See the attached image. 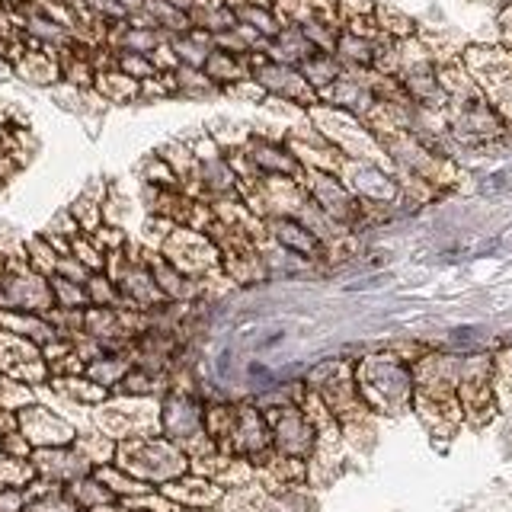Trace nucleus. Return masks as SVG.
<instances>
[{
    "label": "nucleus",
    "instance_id": "nucleus-1",
    "mask_svg": "<svg viewBox=\"0 0 512 512\" xmlns=\"http://www.w3.org/2000/svg\"><path fill=\"white\" fill-rule=\"evenodd\" d=\"M356 388L368 410L378 413H400L413 404V372L394 356H372L365 359L356 372Z\"/></svg>",
    "mask_w": 512,
    "mask_h": 512
},
{
    "label": "nucleus",
    "instance_id": "nucleus-2",
    "mask_svg": "<svg viewBox=\"0 0 512 512\" xmlns=\"http://www.w3.org/2000/svg\"><path fill=\"white\" fill-rule=\"evenodd\" d=\"M461 64L474 77L484 100L500 112V119L512 128V52L496 45H464Z\"/></svg>",
    "mask_w": 512,
    "mask_h": 512
},
{
    "label": "nucleus",
    "instance_id": "nucleus-3",
    "mask_svg": "<svg viewBox=\"0 0 512 512\" xmlns=\"http://www.w3.org/2000/svg\"><path fill=\"white\" fill-rule=\"evenodd\" d=\"M119 464L144 484H167L186 471V458L170 439H128L116 452Z\"/></svg>",
    "mask_w": 512,
    "mask_h": 512
},
{
    "label": "nucleus",
    "instance_id": "nucleus-4",
    "mask_svg": "<svg viewBox=\"0 0 512 512\" xmlns=\"http://www.w3.org/2000/svg\"><path fill=\"white\" fill-rule=\"evenodd\" d=\"M308 122L317 128L320 135H324L330 144H336L346 157H362V160H381L384 164V154L378 148L375 135L368 132L362 125L359 116H352V112H343V109H333L327 103H314L308 109Z\"/></svg>",
    "mask_w": 512,
    "mask_h": 512
},
{
    "label": "nucleus",
    "instance_id": "nucleus-5",
    "mask_svg": "<svg viewBox=\"0 0 512 512\" xmlns=\"http://www.w3.org/2000/svg\"><path fill=\"white\" fill-rule=\"evenodd\" d=\"M237 196L256 218H279L298 215V208L308 199L298 176H256V180H240Z\"/></svg>",
    "mask_w": 512,
    "mask_h": 512
},
{
    "label": "nucleus",
    "instance_id": "nucleus-6",
    "mask_svg": "<svg viewBox=\"0 0 512 512\" xmlns=\"http://www.w3.org/2000/svg\"><path fill=\"white\" fill-rule=\"evenodd\" d=\"M445 122H448V138L455 144H464V148L493 144L512 132L500 119V112H496L484 96H477V100H468V103H448Z\"/></svg>",
    "mask_w": 512,
    "mask_h": 512
},
{
    "label": "nucleus",
    "instance_id": "nucleus-7",
    "mask_svg": "<svg viewBox=\"0 0 512 512\" xmlns=\"http://www.w3.org/2000/svg\"><path fill=\"white\" fill-rule=\"evenodd\" d=\"M160 253L189 279H202L208 272L221 269V253L215 247V240L208 234L183 228V224H176L173 234L160 244Z\"/></svg>",
    "mask_w": 512,
    "mask_h": 512
},
{
    "label": "nucleus",
    "instance_id": "nucleus-8",
    "mask_svg": "<svg viewBox=\"0 0 512 512\" xmlns=\"http://www.w3.org/2000/svg\"><path fill=\"white\" fill-rule=\"evenodd\" d=\"M340 180L359 202H372V205H397L400 202L397 176L391 167H384L381 160L346 157L340 167Z\"/></svg>",
    "mask_w": 512,
    "mask_h": 512
},
{
    "label": "nucleus",
    "instance_id": "nucleus-9",
    "mask_svg": "<svg viewBox=\"0 0 512 512\" xmlns=\"http://www.w3.org/2000/svg\"><path fill=\"white\" fill-rule=\"evenodd\" d=\"M301 186L308 192V199L320 208L324 215H330L336 224L356 231L359 228V199L346 189L340 180V173H327V170H304L301 173Z\"/></svg>",
    "mask_w": 512,
    "mask_h": 512
},
{
    "label": "nucleus",
    "instance_id": "nucleus-10",
    "mask_svg": "<svg viewBox=\"0 0 512 512\" xmlns=\"http://www.w3.org/2000/svg\"><path fill=\"white\" fill-rule=\"evenodd\" d=\"M269 423V436H272V448L279 455L288 458H308L317 448V429L311 426V420L304 416V410L298 407H276L266 413Z\"/></svg>",
    "mask_w": 512,
    "mask_h": 512
},
{
    "label": "nucleus",
    "instance_id": "nucleus-11",
    "mask_svg": "<svg viewBox=\"0 0 512 512\" xmlns=\"http://www.w3.org/2000/svg\"><path fill=\"white\" fill-rule=\"evenodd\" d=\"M282 141L288 144V151H292L298 157V164L304 170H327V173H340L346 154L336 148V144H330L324 135L317 132V128L308 122V116H304L301 125L288 128V132L282 135Z\"/></svg>",
    "mask_w": 512,
    "mask_h": 512
},
{
    "label": "nucleus",
    "instance_id": "nucleus-12",
    "mask_svg": "<svg viewBox=\"0 0 512 512\" xmlns=\"http://www.w3.org/2000/svg\"><path fill=\"white\" fill-rule=\"evenodd\" d=\"M256 84L266 90V96H279V100H288L301 109H311L317 100V90L304 80V74L295 68V64H279V61H266L250 74Z\"/></svg>",
    "mask_w": 512,
    "mask_h": 512
},
{
    "label": "nucleus",
    "instance_id": "nucleus-13",
    "mask_svg": "<svg viewBox=\"0 0 512 512\" xmlns=\"http://www.w3.org/2000/svg\"><path fill=\"white\" fill-rule=\"evenodd\" d=\"M317 100L333 106V109L352 112V116L362 119L365 112L375 106V93H372V87H368V71H343L330 87H324L317 93Z\"/></svg>",
    "mask_w": 512,
    "mask_h": 512
},
{
    "label": "nucleus",
    "instance_id": "nucleus-14",
    "mask_svg": "<svg viewBox=\"0 0 512 512\" xmlns=\"http://www.w3.org/2000/svg\"><path fill=\"white\" fill-rule=\"evenodd\" d=\"M244 148H247L253 167L260 176H298V180H301L304 167L298 164V157L288 151V144L282 138L253 132Z\"/></svg>",
    "mask_w": 512,
    "mask_h": 512
},
{
    "label": "nucleus",
    "instance_id": "nucleus-15",
    "mask_svg": "<svg viewBox=\"0 0 512 512\" xmlns=\"http://www.w3.org/2000/svg\"><path fill=\"white\" fill-rule=\"evenodd\" d=\"M16 429L29 439L32 448H52V445H71L74 442V429L55 416L45 407H23L16 413Z\"/></svg>",
    "mask_w": 512,
    "mask_h": 512
},
{
    "label": "nucleus",
    "instance_id": "nucleus-16",
    "mask_svg": "<svg viewBox=\"0 0 512 512\" xmlns=\"http://www.w3.org/2000/svg\"><path fill=\"white\" fill-rule=\"evenodd\" d=\"M266 234H269L272 244H279L282 250L295 253V256H301V260H308V263H314V260L324 256V244H320V240L308 228H304L295 215L266 218Z\"/></svg>",
    "mask_w": 512,
    "mask_h": 512
},
{
    "label": "nucleus",
    "instance_id": "nucleus-17",
    "mask_svg": "<svg viewBox=\"0 0 512 512\" xmlns=\"http://www.w3.org/2000/svg\"><path fill=\"white\" fill-rule=\"evenodd\" d=\"M157 157H164L170 170L180 180V189L189 192V196H202V183H199V160L192 154L186 138H170L157 148Z\"/></svg>",
    "mask_w": 512,
    "mask_h": 512
},
{
    "label": "nucleus",
    "instance_id": "nucleus-18",
    "mask_svg": "<svg viewBox=\"0 0 512 512\" xmlns=\"http://www.w3.org/2000/svg\"><path fill=\"white\" fill-rule=\"evenodd\" d=\"M314 52H317V48L308 42V36H304L298 23H285V26L279 29V36L266 45V55H269V61H279V64H295V68H298V64H301L304 58H311Z\"/></svg>",
    "mask_w": 512,
    "mask_h": 512
},
{
    "label": "nucleus",
    "instance_id": "nucleus-19",
    "mask_svg": "<svg viewBox=\"0 0 512 512\" xmlns=\"http://www.w3.org/2000/svg\"><path fill=\"white\" fill-rule=\"evenodd\" d=\"M13 74L26 80L32 87H55L61 84V68H58V58L48 55L45 48H32L26 52L20 61L13 64Z\"/></svg>",
    "mask_w": 512,
    "mask_h": 512
},
{
    "label": "nucleus",
    "instance_id": "nucleus-20",
    "mask_svg": "<svg viewBox=\"0 0 512 512\" xmlns=\"http://www.w3.org/2000/svg\"><path fill=\"white\" fill-rule=\"evenodd\" d=\"M106 192H109V186H103V180H90V186L68 205V212L74 215V221L80 224V231H84V234H93L103 224Z\"/></svg>",
    "mask_w": 512,
    "mask_h": 512
},
{
    "label": "nucleus",
    "instance_id": "nucleus-21",
    "mask_svg": "<svg viewBox=\"0 0 512 512\" xmlns=\"http://www.w3.org/2000/svg\"><path fill=\"white\" fill-rule=\"evenodd\" d=\"M93 90L100 93L109 106H128V103H138L141 84H138L135 77L122 74L119 68H109V71H96Z\"/></svg>",
    "mask_w": 512,
    "mask_h": 512
},
{
    "label": "nucleus",
    "instance_id": "nucleus-22",
    "mask_svg": "<svg viewBox=\"0 0 512 512\" xmlns=\"http://www.w3.org/2000/svg\"><path fill=\"white\" fill-rule=\"evenodd\" d=\"M199 183H202V199H218V196H234L237 192V173L231 170L228 157H215L199 164Z\"/></svg>",
    "mask_w": 512,
    "mask_h": 512
},
{
    "label": "nucleus",
    "instance_id": "nucleus-23",
    "mask_svg": "<svg viewBox=\"0 0 512 512\" xmlns=\"http://www.w3.org/2000/svg\"><path fill=\"white\" fill-rule=\"evenodd\" d=\"M333 55L340 58L343 71H372L375 42H372V39H362V36H352V32L340 29V36H336Z\"/></svg>",
    "mask_w": 512,
    "mask_h": 512
},
{
    "label": "nucleus",
    "instance_id": "nucleus-24",
    "mask_svg": "<svg viewBox=\"0 0 512 512\" xmlns=\"http://www.w3.org/2000/svg\"><path fill=\"white\" fill-rule=\"evenodd\" d=\"M202 71L215 80V84L224 90L237 84V80L250 77V68H247V55H231V52H221V48H212V55L205 58Z\"/></svg>",
    "mask_w": 512,
    "mask_h": 512
},
{
    "label": "nucleus",
    "instance_id": "nucleus-25",
    "mask_svg": "<svg viewBox=\"0 0 512 512\" xmlns=\"http://www.w3.org/2000/svg\"><path fill=\"white\" fill-rule=\"evenodd\" d=\"M167 500L180 503V506H208L215 500V484H208L205 477H173L164 484Z\"/></svg>",
    "mask_w": 512,
    "mask_h": 512
},
{
    "label": "nucleus",
    "instance_id": "nucleus-26",
    "mask_svg": "<svg viewBox=\"0 0 512 512\" xmlns=\"http://www.w3.org/2000/svg\"><path fill=\"white\" fill-rule=\"evenodd\" d=\"M170 45L176 58H180V64H189V68H202L205 58L212 55V32H205L199 26H192L189 32H180V36H170Z\"/></svg>",
    "mask_w": 512,
    "mask_h": 512
},
{
    "label": "nucleus",
    "instance_id": "nucleus-27",
    "mask_svg": "<svg viewBox=\"0 0 512 512\" xmlns=\"http://www.w3.org/2000/svg\"><path fill=\"white\" fill-rule=\"evenodd\" d=\"M173 80H176V96H186V100H215V96H221V87L202 68L180 64L173 71Z\"/></svg>",
    "mask_w": 512,
    "mask_h": 512
},
{
    "label": "nucleus",
    "instance_id": "nucleus-28",
    "mask_svg": "<svg viewBox=\"0 0 512 512\" xmlns=\"http://www.w3.org/2000/svg\"><path fill=\"white\" fill-rule=\"evenodd\" d=\"M298 71L304 74V80L320 93L324 87H330L336 77L343 74V64H340V58H336L333 52H314L311 58H304L301 64H298Z\"/></svg>",
    "mask_w": 512,
    "mask_h": 512
},
{
    "label": "nucleus",
    "instance_id": "nucleus-29",
    "mask_svg": "<svg viewBox=\"0 0 512 512\" xmlns=\"http://www.w3.org/2000/svg\"><path fill=\"white\" fill-rule=\"evenodd\" d=\"M141 10L151 16L157 29H164L167 36H180V32H189L192 23H189V13L176 10L173 4H167V0H144Z\"/></svg>",
    "mask_w": 512,
    "mask_h": 512
},
{
    "label": "nucleus",
    "instance_id": "nucleus-30",
    "mask_svg": "<svg viewBox=\"0 0 512 512\" xmlns=\"http://www.w3.org/2000/svg\"><path fill=\"white\" fill-rule=\"evenodd\" d=\"M375 23L378 29L384 32V36H391V39H410L420 32V26H416L413 16H407L404 10H397V7H388V4H375Z\"/></svg>",
    "mask_w": 512,
    "mask_h": 512
},
{
    "label": "nucleus",
    "instance_id": "nucleus-31",
    "mask_svg": "<svg viewBox=\"0 0 512 512\" xmlns=\"http://www.w3.org/2000/svg\"><path fill=\"white\" fill-rule=\"evenodd\" d=\"M23 250H26V266L32 272H39V276H55V266H58V250L48 244L45 234H36L23 240Z\"/></svg>",
    "mask_w": 512,
    "mask_h": 512
},
{
    "label": "nucleus",
    "instance_id": "nucleus-32",
    "mask_svg": "<svg viewBox=\"0 0 512 512\" xmlns=\"http://www.w3.org/2000/svg\"><path fill=\"white\" fill-rule=\"evenodd\" d=\"M138 180L141 186H157V189H180V180L170 170V164L164 157H157V151H151L148 157H141L138 164Z\"/></svg>",
    "mask_w": 512,
    "mask_h": 512
},
{
    "label": "nucleus",
    "instance_id": "nucleus-33",
    "mask_svg": "<svg viewBox=\"0 0 512 512\" xmlns=\"http://www.w3.org/2000/svg\"><path fill=\"white\" fill-rule=\"evenodd\" d=\"M237 23L253 26V29L260 32V36H266V39H276V36H279V29H282V20L276 16V10H272V7H256V4L240 7V10H237Z\"/></svg>",
    "mask_w": 512,
    "mask_h": 512
},
{
    "label": "nucleus",
    "instance_id": "nucleus-34",
    "mask_svg": "<svg viewBox=\"0 0 512 512\" xmlns=\"http://www.w3.org/2000/svg\"><path fill=\"white\" fill-rule=\"evenodd\" d=\"M298 26H301V32L308 36V42L317 48V52H333V48H336V36H340V29H336V26L317 20V16H308V20H301Z\"/></svg>",
    "mask_w": 512,
    "mask_h": 512
},
{
    "label": "nucleus",
    "instance_id": "nucleus-35",
    "mask_svg": "<svg viewBox=\"0 0 512 512\" xmlns=\"http://www.w3.org/2000/svg\"><path fill=\"white\" fill-rule=\"evenodd\" d=\"M116 68H119L122 74H128V77H135L138 84H141V80H148V77H154V74H157L151 55L125 52V48H116Z\"/></svg>",
    "mask_w": 512,
    "mask_h": 512
},
{
    "label": "nucleus",
    "instance_id": "nucleus-36",
    "mask_svg": "<svg viewBox=\"0 0 512 512\" xmlns=\"http://www.w3.org/2000/svg\"><path fill=\"white\" fill-rule=\"evenodd\" d=\"M176 221L173 218H164V215H144L141 218V247H151V250H160V244L173 234Z\"/></svg>",
    "mask_w": 512,
    "mask_h": 512
},
{
    "label": "nucleus",
    "instance_id": "nucleus-37",
    "mask_svg": "<svg viewBox=\"0 0 512 512\" xmlns=\"http://www.w3.org/2000/svg\"><path fill=\"white\" fill-rule=\"evenodd\" d=\"M71 256H77L90 272H106V253L90 240V234H77L71 240Z\"/></svg>",
    "mask_w": 512,
    "mask_h": 512
},
{
    "label": "nucleus",
    "instance_id": "nucleus-38",
    "mask_svg": "<svg viewBox=\"0 0 512 512\" xmlns=\"http://www.w3.org/2000/svg\"><path fill=\"white\" fill-rule=\"evenodd\" d=\"M218 218L212 212V202L202 199V196H192L189 208H186V218H183V228H192L199 234H208V228H212Z\"/></svg>",
    "mask_w": 512,
    "mask_h": 512
},
{
    "label": "nucleus",
    "instance_id": "nucleus-39",
    "mask_svg": "<svg viewBox=\"0 0 512 512\" xmlns=\"http://www.w3.org/2000/svg\"><path fill=\"white\" fill-rule=\"evenodd\" d=\"M90 240L96 247H100L106 256L109 253H116V250H122L125 244H128V237H125V228H116V224H100V228H96L93 234H90Z\"/></svg>",
    "mask_w": 512,
    "mask_h": 512
},
{
    "label": "nucleus",
    "instance_id": "nucleus-40",
    "mask_svg": "<svg viewBox=\"0 0 512 512\" xmlns=\"http://www.w3.org/2000/svg\"><path fill=\"white\" fill-rule=\"evenodd\" d=\"M272 10H276V16L285 23H301L311 16V0H269Z\"/></svg>",
    "mask_w": 512,
    "mask_h": 512
},
{
    "label": "nucleus",
    "instance_id": "nucleus-41",
    "mask_svg": "<svg viewBox=\"0 0 512 512\" xmlns=\"http://www.w3.org/2000/svg\"><path fill=\"white\" fill-rule=\"evenodd\" d=\"M221 93L234 96V100H240V103H253V106H263V103H266V90H263L260 84H256L253 77H244V80H237V84L224 87Z\"/></svg>",
    "mask_w": 512,
    "mask_h": 512
},
{
    "label": "nucleus",
    "instance_id": "nucleus-42",
    "mask_svg": "<svg viewBox=\"0 0 512 512\" xmlns=\"http://www.w3.org/2000/svg\"><path fill=\"white\" fill-rule=\"evenodd\" d=\"M42 234H48V237H64V240H74L77 234H84L80 231V224L74 221V215L68 212V208H64V212H58L52 221L45 224V231Z\"/></svg>",
    "mask_w": 512,
    "mask_h": 512
},
{
    "label": "nucleus",
    "instance_id": "nucleus-43",
    "mask_svg": "<svg viewBox=\"0 0 512 512\" xmlns=\"http://www.w3.org/2000/svg\"><path fill=\"white\" fill-rule=\"evenodd\" d=\"M151 61H154L157 74H173L176 68H180V58H176L170 39H167V42H160V45L154 48V52H151Z\"/></svg>",
    "mask_w": 512,
    "mask_h": 512
},
{
    "label": "nucleus",
    "instance_id": "nucleus-44",
    "mask_svg": "<svg viewBox=\"0 0 512 512\" xmlns=\"http://www.w3.org/2000/svg\"><path fill=\"white\" fill-rule=\"evenodd\" d=\"M311 16L343 29V16H340V7H336V0H311Z\"/></svg>",
    "mask_w": 512,
    "mask_h": 512
},
{
    "label": "nucleus",
    "instance_id": "nucleus-45",
    "mask_svg": "<svg viewBox=\"0 0 512 512\" xmlns=\"http://www.w3.org/2000/svg\"><path fill=\"white\" fill-rule=\"evenodd\" d=\"M336 7H340V16L346 23V20H352V16H372L375 0H336Z\"/></svg>",
    "mask_w": 512,
    "mask_h": 512
},
{
    "label": "nucleus",
    "instance_id": "nucleus-46",
    "mask_svg": "<svg viewBox=\"0 0 512 512\" xmlns=\"http://www.w3.org/2000/svg\"><path fill=\"white\" fill-rule=\"evenodd\" d=\"M496 29H500V45L512 52V4L500 7V16H496Z\"/></svg>",
    "mask_w": 512,
    "mask_h": 512
},
{
    "label": "nucleus",
    "instance_id": "nucleus-47",
    "mask_svg": "<svg viewBox=\"0 0 512 512\" xmlns=\"http://www.w3.org/2000/svg\"><path fill=\"white\" fill-rule=\"evenodd\" d=\"M10 77H13V68L7 64V58L0 55V80H10Z\"/></svg>",
    "mask_w": 512,
    "mask_h": 512
},
{
    "label": "nucleus",
    "instance_id": "nucleus-48",
    "mask_svg": "<svg viewBox=\"0 0 512 512\" xmlns=\"http://www.w3.org/2000/svg\"><path fill=\"white\" fill-rule=\"evenodd\" d=\"M221 4H224V7H228V10H234V13H237L240 7H247V4H250V0H221Z\"/></svg>",
    "mask_w": 512,
    "mask_h": 512
},
{
    "label": "nucleus",
    "instance_id": "nucleus-49",
    "mask_svg": "<svg viewBox=\"0 0 512 512\" xmlns=\"http://www.w3.org/2000/svg\"><path fill=\"white\" fill-rule=\"evenodd\" d=\"M119 4L128 10V13H132V10H141V4H144V0H119Z\"/></svg>",
    "mask_w": 512,
    "mask_h": 512
},
{
    "label": "nucleus",
    "instance_id": "nucleus-50",
    "mask_svg": "<svg viewBox=\"0 0 512 512\" xmlns=\"http://www.w3.org/2000/svg\"><path fill=\"white\" fill-rule=\"evenodd\" d=\"M0 125H10V119H7V106L0 103Z\"/></svg>",
    "mask_w": 512,
    "mask_h": 512
},
{
    "label": "nucleus",
    "instance_id": "nucleus-51",
    "mask_svg": "<svg viewBox=\"0 0 512 512\" xmlns=\"http://www.w3.org/2000/svg\"><path fill=\"white\" fill-rule=\"evenodd\" d=\"M4 269H7V260H4V253H0V276H4Z\"/></svg>",
    "mask_w": 512,
    "mask_h": 512
},
{
    "label": "nucleus",
    "instance_id": "nucleus-52",
    "mask_svg": "<svg viewBox=\"0 0 512 512\" xmlns=\"http://www.w3.org/2000/svg\"><path fill=\"white\" fill-rule=\"evenodd\" d=\"M496 4H500V7H506V4H512V0H496Z\"/></svg>",
    "mask_w": 512,
    "mask_h": 512
},
{
    "label": "nucleus",
    "instance_id": "nucleus-53",
    "mask_svg": "<svg viewBox=\"0 0 512 512\" xmlns=\"http://www.w3.org/2000/svg\"><path fill=\"white\" fill-rule=\"evenodd\" d=\"M0 442H4V432H0Z\"/></svg>",
    "mask_w": 512,
    "mask_h": 512
}]
</instances>
